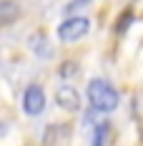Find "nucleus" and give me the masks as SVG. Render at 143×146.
Returning <instances> with one entry per match:
<instances>
[{"instance_id": "nucleus-1", "label": "nucleus", "mask_w": 143, "mask_h": 146, "mask_svg": "<svg viewBox=\"0 0 143 146\" xmlns=\"http://www.w3.org/2000/svg\"><path fill=\"white\" fill-rule=\"evenodd\" d=\"M88 101L90 106L100 111V113H108V111H113L115 106H118V93H115V88L108 83V81H103V78H93L90 83H88Z\"/></svg>"}, {"instance_id": "nucleus-2", "label": "nucleus", "mask_w": 143, "mask_h": 146, "mask_svg": "<svg viewBox=\"0 0 143 146\" xmlns=\"http://www.w3.org/2000/svg\"><path fill=\"white\" fill-rule=\"evenodd\" d=\"M88 28H90L88 18H68L65 23L58 25V38L63 43H75L88 33Z\"/></svg>"}, {"instance_id": "nucleus-4", "label": "nucleus", "mask_w": 143, "mask_h": 146, "mask_svg": "<svg viewBox=\"0 0 143 146\" xmlns=\"http://www.w3.org/2000/svg\"><path fill=\"white\" fill-rule=\"evenodd\" d=\"M55 101H58V106L65 108V111H78V108H80V93H78L75 88H71V86H63L58 91Z\"/></svg>"}, {"instance_id": "nucleus-3", "label": "nucleus", "mask_w": 143, "mask_h": 146, "mask_svg": "<svg viewBox=\"0 0 143 146\" xmlns=\"http://www.w3.org/2000/svg\"><path fill=\"white\" fill-rule=\"evenodd\" d=\"M23 108L28 116H38L45 108V93L40 86H28L25 93H23Z\"/></svg>"}]
</instances>
